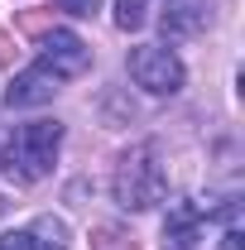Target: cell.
<instances>
[{
	"mask_svg": "<svg viewBox=\"0 0 245 250\" xmlns=\"http://www.w3.org/2000/svg\"><path fill=\"white\" fill-rule=\"evenodd\" d=\"M15 53H20V48H15V39L0 29V62H15Z\"/></svg>",
	"mask_w": 245,
	"mask_h": 250,
	"instance_id": "13",
	"label": "cell"
},
{
	"mask_svg": "<svg viewBox=\"0 0 245 250\" xmlns=\"http://www.w3.org/2000/svg\"><path fill=\"white\" fill-rule=\"evenodd\" d=\"M207 24H212L207 0H168V5L159 10V29H163L168 43H187V39L207 34Z\"/></svg>",
	"mask_w": 245,
	"mask_h": 250,
	"instance_id": "5",
	"label": "cell"
},
{
	"mask_svg": "<svg viewBox=\"0 0 245 250\" xmlns=\"http://www.w3.org/2000/svg\"><path fill=\"white\" fill-rule=\"evenodd\" d=\"M202 221H207V207H197V202H178L168 221H163V241H173V246H192L197 241V231H202Z\"/></svg>",
	"mask_w": 245,
	"mask_h": 250,
	"instance_id": "8",
	"label": "cell"
},
{
	"mask_svg": "<svg viewBox=\"0 0 245 250\" xmlns=\"http://www.w3.org/2000/svg\"><path fill=\"white\" fill-rule=\"evenodd\" d=\"M58 5L67 15H96V10H101V0H58Z\"/></svg>",
	"mask_w": 245,
	"mask_h": 250,
	"instance_id": "12",
	"label": "cell"
},
{
	"mask_svg": "<svg viewBox=\"0 0 245 250\" xmlns=\"http://www.w3.org/2000/svg\"><path fill=\"white\" fill-rule=\"evenodd\" d=\"M0 250H67V226L58 217H39L29 231H5Z\"/></svg>",
	"mask_w": 245,
	"mask_h": 250,
	"instance_id": "6",
	"label": "cell"
},
{
	"mask_svg": "<svg viewBox=\"0 0 245 250\" xmlns=\"http://www.w3.org/2000/svg\"><path fill=\"white\" fill-rule=\"evenodd\" d=\"M168 250H192V246H168Z\"/></svg>",
	"mask_w": 245,
	"mask_h": 250,
	"instance_id": "15",
	"label": "cell"
},
{
	"mask_svg": "<svg viewBox=\"0 0 245 250\" xmlns=\"http://www.w3.org/2000/svg\"><path fill=\"white\" fill-rule=\"evenodd\" d=\"M20 29H24V34H43V29H53V15H43V10H24V15H20Z\"/></svg>",
	"mask_w": 245,
	"mask_h": 250,
	"instance_id": "11",
	"label": "cell"
},
{
	"mask_svg": "<svg viewBox=\"0 0 245 250\" xmlns=\"http://www.w3.org/2000/svg\"><path fill=\"white\" fill-rule=\"evenodd\" d=\"M163 168L154 159V145H130L116 164V178H111V192L125 212H149L154 202H163Z\"/></svg>",
	"mask_w": 245,
	"mask_h": 250,
	"instance_id": "2",
	"label": "cell"
},
{
	"mask_svg": "<svg viewBox=\"0 0 245 250\" xmlns=\"http://www.w3.org/2000/svg\"><path fill=\"white\" fill-rule=\"evenodd\" d=\"M62 82L43 67V62H34L29 72H20L15 82H10V92H5V106L15 111V106H43V101H53V92H58Z\"/></svg>",
	"mask_w": 245,
	"mask_h": 250,
	"instance_id": "7",
	"label": "cell"
},
{
	"mask_svg": "<svg viewBox=\"0 0 245 250\" xmlns=\"http://www.w3.org/2000/svg\"><path fill=\"white\" fill-rule=\"evenodd\" d=\"M43 67L58 77V82H67V77H82L87 67H92V48H87V39L72 29H53L48 34V43H43Z\"/></svg>",
	"mask_w": 245,
	"mask_h": 250,
	"instance_id": "4",
	"label": "cell"
},
{
	"mask_svg": "<svg viewBox=\"0 0 245 250\" xmlns=\"http://www.w3.org/2000/svg\"><path fill=\"white\" fill-rule=\"evenodd\" d=\"M92 250H135V241H130L125 231H116V226H101L96 241H92Z\"/></svg>",
	"mask_w": 245,
	"mask_h": 250,
	"instance_id": "10",
	"label": "cell"
},
{
	"mask_svg": "<svg viewBox=\"0 0 245 250\" xmlns=\"http://www.w3.org/2000/svg\"><path fill=\"white\" fill-rule=\"evenodd\" d=\"M130 77L154 96H173L183 87V62L173 58V48L140 43V48H130Z\"/></svg>",
	"mask_w": 245,
	"mask_h": 250,
	"instance_id": "3",
	"label": "cell"
},
{
	"mask_svg": "<svg viewBox=\"0 0 245 250\" xmlns=\"http://www.w3.org/2000/svg\"><path fill=\"white\" fill-rule=\"evenodd\" d=\"M58 145H62V125L58 121L15 125V130L0 140V168H5V178H15V183H39V178L53 168Z\"/></svg>",
	"mask_w": 245,
	"mask_h": 250,
	"instance_id": "1",
	"label": "cell"
},
{
	"mask_svg": "<svg viewBox=\"0 0 245 250\" xmlns=\"http://www.w3.org/2000/svg\"><path fill=\"white\" fill-rule=\"evenodd\" d=\"M221 250H241V226H226V236H221Z\"/></svg>",
	"mask_w": 245,
	"mask_h": 250,
	"instance_id": "14",
	"label": "cell"
},
{
	"mask_svg": "<svg viewBox=\"0 0 245 250\" xmlns=\"http://www.w3.org/2000/svg\"><path fill=\"white\" fill-rule=\"evenodd\" d=\"M144 24V0H116V29H140Z\"/></svg>",
	"mask_w": 245,
	"mask_h": 250,
	"instance_id": "9",
	"label": "cell"
},
{
	"mask_svg": "<svg viewBox=\"0 0 245 250\" xmlns=\"http://www.w3.org/2000/svg\"><path fill=\"white\" fill-rule=\"evenodd\" d=\"M0 212H5V202H0Z\"/></svg>",
	"mask_w": 245,
	"mask_h": 250,
	"instance_id": "16",
	"label": "cell"
}]
</instances>
